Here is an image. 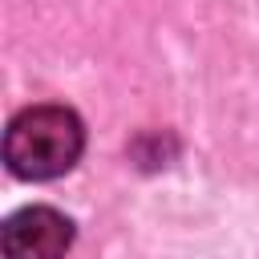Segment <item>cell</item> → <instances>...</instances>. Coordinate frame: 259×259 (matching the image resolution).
Wrapping results in <instances>:
<instances>
[{"label":"cell","instance_id":"1","mask_svg":"<svg viewBox=\"0 0 259 259\" xmlns=\"http://www.w3.org/2000/svg\"><path fill=\"white\" fill-rule=\"evenodd\" d=\"M85 125L69 105H28L4 130V162L24 182H49L77 166Z\"/></svg>","mask_w":259,"mask_h":259},{"label":"cell","instance_id":"2","mask_svg":"<svg viewBox=\"0 0 259 259\" xmlns=\"http://www.w3.org/2000/svg\"><path fill=\"white\" fill-rule=\"evenodd\" d=\"M4 259H65L73 247V223L53 206H24L4 219Z\"/></svg>","mask_w":259,"mask_h":259}]
</instances>
